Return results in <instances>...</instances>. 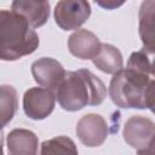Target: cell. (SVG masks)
I'll use <instances>...</instances> for the list:
<instances>
[{
	"label": "cell",
	"instance_id": "15",
	"mask_svg": "<svg viewBox=\"0 0 155 155\" xmlns=\"http://www.w3.org/2000/svg\"><path fill=\"white\" fill-rule=\"evenodd\" d=\"M40 155H79V151L71 138L58 136L41 143Z\"/></svg>",
	"mask_w": 155,
	"mask_h": 155
},
{
	"label": "cell",
	"instance_id": "9",
	"mask_svg": "<svg viewBox=\"0 0 155 155\" xmlns=\"http://www.w3.org/2000/svg\"><path fill=\"white\" fill-rule=\"evenodd\" d=\"M101 45L98 36L87 29H79L68 39L70 53L80 59H93L99 52Z\"/></svg>",
	"mask_w": 155,
	"mask_h": 155
},
{
	"label": "cell",
	"instance_id": "6",
	"mask_svg": "<svg viewBox=\"0 0 155 155\" xmlns=\"http://www.w3.org/2000/svg\"><path fill=\"white\" fill-rule=\"evenodd\" d=\"M154 136L155 125L153 120L142 115L131 116L124 126L125 142L137 150L154 144Z\"/></svg>",
	"mask_w": 155,
	"mask_h": 155
},
{
	"label": "cell",
	"instance_id": "19",
	"mask_svg": "<svg viewBox=\"0 0 155 155\" xmlns=\"http://www.w3.org/2000/svg\"><path fill=\"white\" fill-rule=\"evenodd\" d=\"M0 155H4V133L0 130Z\"/></svg>",
	"mask_w": 155,
	"mask_h": 155
},
{
	"label": "cell",
	"instance_id": "14",
	"mask_svg": "<svg viewBox=\"0 0 155 155\" xmlns=\"http://www.w3.org/2000/svg\"><path fill=\"white\" fill-rule=\"evenodd\" d=\"M17 108V90L11 85H0V130H2L13 119Z\"/></svg>",
	"mask_w": 155,
	"mask_h": 155
},
{
	"label": "cell",
	"instance_id": "2",
	"mask_svg": "<svg viewBox=\"0 0 155 155\" xmlns=\"http://www.w3.org/2000/svg\"><path fill=\"white\" fill-rule=\"evenodd\" d=\"M154 78L122 68L110 80L109 96L114 104L126 109H154Z\"/></svg>",
	"mask_w": 155,
	"mask_h": 155
},
{
	"label": "cell",
	"instance_id": "5",
	"mask_svg": "<svg viewBox=\"0 0 155 155\" xmlns=\"http://www.w3.org/2000/svg\"><path fill=\"white\" fill-rule=\"evenodd\" d=\"M56 97L53 91L44 87H31L23 96V110L33 120L46 119L54 109Z\"/></svg>",
	"mask_w": 155,
	"mask_h": 155
},
{
	"label": "cell",
	"instance_id": "16",
	"mask_svg": "<svg viewBox=\"0 0 155 155\" xmlns=\"http://www.w3.org/2000/svg\"><path fill=\"white\" fill-rule=\"evenodd\" d=\"M151 57H153V54L148 53L143 48L139 51H136L130 56L126 68L153 76L154 75V65H153Z\"/></svg>",
	"mask_w": 155,
	"mask_h": 155
},
{
	"label": "cell",
	"instance_id": "12",
	"mask_svg": "<svg viewBox=\"0 0 155 155\" xmlns=\"http://www.w3.org/2000/svg\"><path fill=\"white\" fill-rule=\"evenodd\" d=\"M154 12L155 2L153 0L142 2L139 8V36L143 42V50L150 54L155 52Z\"/></svg>",
	"mask_w": 155,
	"mask_h": 155
},
{
	"label": "cell",
	"instance_id": "1",
	"mask_svg": "<svg viewBox=\"0 0 155 155\" xmlns=\"http://www.w3.org/2000/svg\"><path fill=\"white\" fill-rule=\"evenodd\" d=\"M53 93L64 110L78 111L86 105H99L107 96V87L88 69H79L65 71Z\"/></svg>",
	"mask_w": 155,
	"mask_h": 155
},
{
	"label": "cell",
	"instance_id": "7",
	"mask_svg": "<svg viewBox=\"0 0 155 155\" xmlns=\"http://www.w3.org/2000/svg\"><path fill=\"white\" fill-rule=\"evenodd\" d=\"M75 132L84 145L94 148L105 142L109 133V126L99 114H86L78 121Z\"/></svg>",
	"mask_w": 155,
	"mask_h": 155
},
{
	"label": "cell",
	"instance_id": "11",
	"mask_svg": "<svg viewBox=\"0 0 155 155\" xmlns=\"http://www.w3.org/2000/svg\"><path fill=\"white\" fill-rule=\"evenodd\" d=\"M8 155H39L38 136L25 128H15L7 136Z\"/></svg>",
	"mask_w": 155,
	"mask_h": 155
},
{
	"label": "cell",
	"instance_id": "8",
	"mask_svg": "<svg viewBox=\"0 0 155 155\" xmlns=\"http://www.w3.org/2000/svg\"><path fill=\"white\" fill-rule=\"evenodd\" d=\"M63 65L51 57H42L31 64V74L36 84L44 88L54 91L64 76Z\"/></svg>",
	"mask_w": 155,
	"mask_h": 155
},
{
	"label": "cell",
	"instance_id": "17",
	"mask_svg": "<svg viewBox=\"0 0 155 155\" xmlns=\"http://www.w3.org/2000/svg\"><path fill=\"white\" fill-rule=\"evenodd\" d=\"M137 155H154V144H151L144 149L137 150Z\"/></svg>",
	"mask_w": 155,
	"mask_h": 155
},
{
	"label": "cell",
	"instance_id": "4",
	"mask_svg": "<svg viewBox=\"0 0 155 155\" xmlns=\"http://www.w3.org/2000/svg\"><path fill=\"white\" fill-rule=\"evenodd\" d=\"M54 21L63 30L79 29L91 16V6L84 0H62L54 6Z\"/></svg>",
	"mask_w": 155,
	"mask_h": 155
},
{
	"label": "cell",
	"instance_id": "3",
	"mask_svg": "<svg viewBox=\"0 0 155 155\" xmlns=\"http://www.w3.org/2000/svg\"><path fill=\"white\" fill-rule=\"evenodd\" d=\"M39 46V36L27 21L12 10H0V59L17 61L31 54Z\"/></svg>",
	"mask_w": 155,
	"mask_h": 155
},
{
	"label": "cell",
	"instance_id": "13",
	"mask_svg": "<svg viewBox=\"0 0 155 155\" xmlns=\"http://www.w3.org/2000/svg\"><path fill=\"white\" fill-rule=\"evenodd\" d=\"M92 62L101 71L107 74H115L124 67V59L120 50L110 44H102L99 52Z\"/></svg>",
	"mask_w": 155,
	"mask_h": 155
},
{
	"label": "cell",
	"instance_id": "18",
	"mask_svg": "<svg viewBox=\"0 0 155 155\" xmlns=\"http://www.w3.org/2000/svg\"><path fill=\"white\" fill-rule=\"evenodd\" d=\"M98 5L105 7V8H114V7H117L120 5H122V2H115V1H107V2H101L98 1Z\"/></svg>",
	"mask_w": 155,
	"mask_h": 155
},
{
	"label": "cell",
	"instance_id": "10",
	"mask_svg": "<svg viewBox=\"0 0 155 155\" xmlns=\"http://www.w3.org/2000/svg\"><path fill=\"white\" fill-rule=\"evenodd\" d=\"M12 11L22 16L31 29L44 25L50 17V4L47 1L16 0L12 2Z\"/></svg>",
	"mask_w": 155,
	"mask_h": 155
}]
</instances>
